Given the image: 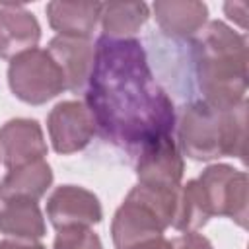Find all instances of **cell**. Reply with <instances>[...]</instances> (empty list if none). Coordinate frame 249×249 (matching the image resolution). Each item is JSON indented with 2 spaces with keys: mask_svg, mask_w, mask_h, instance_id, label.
<instances>
[{
  "mask_svg": "<svg viewBox=\"0 0 249 249\" xmlns=\"http://www.w3.org/2000/svg\"><path fill=\"white\" fill-rule=\"evenodd\" d=\"M86 88L95 126L113 144L142 150L171 134L173 105L156 84L136 39L101 37Z\"/></svg>",
  "mask_w": 249,
  "mask_h": 249,
  "instance_id": "cell-1",
  "label": "cell"
},
{
  "mask_svg": "<svg viewBox=\"0 0 249 249\" xmlns=\"http://www.w3.org/2000/svg\"><path fill=\"white\" fill-rule=\"evenodd\" d=\"M198 88L206 101L230 109L245 99L247 41L224 21H210L195 41Z\"/></svg>",
  "mask_w": 249,
  "mask_h": 249,
  "instance_id": "cell-2",
  "label": "cell"
},
{
  "mask_svg": "<svg viewBox=\"0 0 249 249\" xmlns=\"http://www.w3.org/2000/svg\"><path fill=\"white\" fill-rule=\"evenodd\" d=\"M179 148L193 160L208 161L247 154V101L218 109L206 101L187 105L179 119Z\"/></svg>",
  "mask_w": 249,
  "mask_h": 249,
  "instance_id": "cell-3",
  "label": "cell"
},
{
  "mask_svg": "<svg viewBox=\"0 0 249 249\" xmlns=\"http://www.w3.org/2000/svg\"><path fill=\"white\" fill-rule=\"evenodd\" d=\"M177 191H160L136 185L115 212L111 226L115 247L134 249L163 235L173 222Z\"/></svg>",
  "mask_w": 249,
  "mask_h": 249,
  "instance_id": "cell-4",
  "label": "cell"
},
{
  "mask_svg": "<svg viewBox=\"0 0 249 249\" xmlns=\"http://www.w3.org/2000/svg\"><path fill=\"white\" fill-rule=\"evenodd\" d=\"M8 82L16 97L31 105L47 103L66 89L60 68L43 49H31L12 58Z\"/></svg>",
  "mask_w": 249,
  "mask_h": 249,
  "instance_id": "cell-5",
  "label": "cell"
},
{
  "mask_svg": "<svg viewBox=\"0 0 249 249\" xmlns=\"http://www.w3.org/2000/svg\"><path fill=\"white\" fill-rule=\"evenodd\" d=\"M204 206L212 216H228L241 228L247 226L249 183L243 171L226 163L208 165L196 179Z\"/></svg>",
  "mask_w": 249,
  "mask_h": 249,
  "instance_id": "cell-6",
  "label": "cell"
},
{
  "mask_svg": "<svg viewBox=\"0 0 249 249\" xmlns=\"http://www.w3.org/2000/svg\"><path fill=\"white\" fill-rule=\"evenodd\" d=\"M138 185L160 189V191H177L183 177V158L171 138V134L161 136L140 150L136 163Z\"/></svg>",
  "mask_w": 249,
  "mask_h": 249,
  "instance_id": "cell-7",
  "label": "cell"
},
{
  "mask_svg": "<svg viewBox=\"0 0 249 249\" xmlns=\"http://www.w3.org/2000/svg\"><path fill=\"white\" fill-rule=\"evenodd\" d=\"M49 134L58 154H72L82 150L95 132L91 111L82 101H62L49 113Z\"/></svg>",
  "mask_w": 249,
  "mask_h": 249,
  "instance_id": "cell-8",
  "label": "cell"
},
{
  "mask_svg": "<svg viewBox=\"0 0 249 249\" xmlns=\"http://www.w3.org/2000/svg\"><path fill=\"white\" fill-rule=\"evenodd\" d=\"M47 216L56 230L89 228L103 216L101 204L93 193L76 185L58 187L47 200Z\"/></svg>",
  "mask_w": 249,
  "mask_h": 249,
  "instance_id": "cell-9",
  "label": "cell"
},
{
  "mask_svg": "<svg viewBox=\"0 0 249 249\" xmlns=\"http://www.w3.org/2000/svg\"><path fill=\"white\" fill-rule=\"evenodd\" d=\"M47 156L43 130L33 119H12L0 128V158L8 169L21 167Z\"/></svg>",
  "mask_w": 249,
  "mask_h": 249,
  "instance_id": "cell-10",
  "label": "cell"
},
{
  "mask_svg": "<svg viewBox=\"0 0 249 249\" xmlns=\"http://www.w3.org/2000/svg\"><path fill=\"white\" fill-rule=\"evenodd\" d=\"M47 53L60 68L66 89L82 91L88 86L95 58V47L89 39L58 35L49 43Z\"/></svg>",
  "mask_w": 249,
  "mask_h": 249,
  "instance_id": "cell-11",
  "label": "cell"
},
{
  "mask_svg": "<svg viewBox=\"0 0 249 249\" xmlns=\"http://www.w3.org/2000/svg\"><path fill=\"white\" fill-rule=\"evenodd\" d=\"M41 27L31 12L21 4H2L0 8V58H16L35 49Z\"/></svg>",
  "mask_w": 249,
  "mask_h": 249,
  "instance_id": "cell-12",
  "label": "cell"
},
{
  "mask_svg": "<svg viewBox=\"0 0 249 249\" xmlns=\"http://www.w3.org/2000/svg\"><path fill=\"white\" fill-rule=\"evenodd\" d=\"M99 2H49L47 18L49 23L58 35L64 37H82L89 39L95 23L99 19Z\"/></svg>",
  "mask_w": 249,
  "mask_h": 249,
  "instance_id": "cell-13",
  "label": "cell"
},
{
  "mask_svg": "<svg viewBox=\"0 0 249 249\" xmlns=\"http://www.w3.org/2000/svg\"><path fill=\"white\" fill-rule=\"evenodd\" d=\"M160 27L173 37H191L206 23L208 8L196 0H167L152 6Z\"/></svg>",
  "mask_w": 249,
  "mask_h": 249,
  "instance_id": "cell-14",
  "label": "cell"
},
{
  "mask_svg": "<svg viewBox=\"0 0 249 249\" xmlns=\"http://www.w3.org/2000/svg\"><path fill=\"white\" fill-rule=\"evenodd\" d=\"M53 183V171L45 160L14 167L0 181V198L4 200H37Z\"/></svg>",
  "mask_w": 249,
  "mask_h": 249,
  "instance_id": "cell-15",
  "label": "cell"
},
{
  "mask_svg": "<svg viewBox=\"0 0 249 249\" xmlns=\"http://www.w3.org/2000/svg\"><path fill=\"white\" fill-rule=\"evenodd\" d=\"M0 231L21 237L39 239L45 235L43 214L33 200H4L0 206Z\"/></svg>",
  "mask_w": 249,
  "mask_h": 249,
  "instance_id": "cell-16",
  "label": "cell"
},
{
  "mask_svg": "<svg viewBox=\"0 0 249 249\" xmlns=\"http://www.w3.org/2000/svg\"><path fill=\"white\" fill-rule=\"evenodd\" d=\"M150 12L144 2H105L99 10L103 37L128 39L148 19Z\"/></svg>",
  "mask_w": 249,
  "mask_h": 249,
  "instance_id": "cell-17",
  "label": "cell"
},
{
  "mask_svg": "<svg viewBox=\"0 0 249 249\" xmlns=\"http://www.w3.org/2000/svg\"><path fill=\"white\" fill-rule=\"evenodd\" d=\"M54 249H103L97 233L89 228H64L54 237Z\"/></svg>",
  "mask_w": 249,
  "mask_h": 249,
  "instance_id": "cell-18",
  "label": "cell"
},
{
  "mask_svg": "<svg viewBox=\"0 0 249 249\" xmlns=\"http://www.w3.org/2000/svg\"><path fill=\"white\" fill-rule=\"evenodd\" d=\"M169 249H214L212 243L195 231H185L169 241Z\"/></svg>",
  "mask_w": 249,
  "mask_h": 249,
  "instance_id": "cell-19",
  "label": "cell"
},
{
  "mask_svg": "<svg viewBox=\"0 0 249 249\" xmlns=\"http://www.w3.org/2000/svg\"><path fill=\"white\" fill-rule=\"evenodd\" d=\"M226 14L230 19H233L239 27H247V10H249V4L245 0H233V2H226L224 6Z\"/></svg>",
  "mask_w": 249,
  "mask_h": 249,
  "instance_id": "cell-20",
  "label": "cell"
},
{
  "mask_svg": "<svg viewBox=\"0 0 249 249\" xmlns=\"http://www.w3.org/2000/svg\"><path fill=\"white\" fill-rule=\"evenodd\" d=\"M0 249H45V245H41L35 239L16 237V239H4V241H0Z\"/></svg>",
  "mask_w": 249,
  "mask_h": 249,
  "instance_id": "cell-21",
  "label": "cell"
},
{
  "mask_svg": "<svg viewBox=\"0 0 249 249\" xmlns=\"http://www.w3.org/2000/svg\"><path fill=\"white\" fill-rule=\"evenodd\" d=\"M134 249H169V239H165L163 235H160V237H156L152 241H146V243L134 247Z\"/></svg>",
  "mask_w": 249,
  "mask_h": 249,
  "instance_id": "cell-22",
  "label": "cell"
}]
</instances>
